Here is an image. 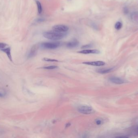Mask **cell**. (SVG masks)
<instances>
[{"mask_svg": "<svg viewBox=\"0 0 138 138\" xmlns=\"http://www.w3.org/2000/svg\"><path fill=\"white\" fill-rule=\"evenodd\" d=\"M7 46V45L6 44V43H0V50L5 48Z\"/></svg>", "mask_w": 138, "mask_h": 138, "instance_id": "ffe728a7", "label": "cell"}, {"mask_svg": "<svg viewBox=\"0 0 138 138\" xmlns=\"http://www.w3.org/2000/svg\"><path fill=\"white\" fill-rule=\"evenodd\" d=\"M132 18L135 22H138V13H134L132 14Z\"/></svg>", "mask_w": 138, "mask_h": 138, "instance_id": "5bb4252c", "label": "cell"}, {"mask_svg": "<svg viewBox=\"0 0 138 138\" xmlns=\"http://www.w3.org/2000/svg\"><path fill=\"white\" fill-rule=\"evenodd\" d=\"M79 42L76 39H73L66 44V47L69 48L76 47L78 46Z\"/></svg>", "mask_w": 138, "mask_h": 138, "instance_id": "8992f818", "label": "cell"}, {"mask_svg": "<svg viewBox=\"0 0 138 138\" xmlns=\"http://www.w3.org/2000/svg\"><path fill=\"white\" fill-rule=\"evenodd\" d=\"M78 53L83 54H99L100 53V51L97 50H85L78 52Z\"/></svg>", "mask_w": 138, "mask_h": 138, "instance_id": "9c48e42d", "label": "cell"}, {"mask_svg": "<svg viewBox=\"0 0 138 138\" xmlns=\"http://www.w3.org/2000/svg\"><path fill=\"white\" fill-rule=\"evenodd\" d=\"M2 52H4L6 54L7 56L8 57V58L12 62V58L11 54V48L9 47H6L5 48L2 49L0 50Z\"/></svg>", "mask_w": 138, "mask_h": 138, "instance_id": "30bf717a", "label": "cell"}, {"mask_svg": "<svg viewBox=\"0 0 138 138\" xmlns=\"http://www.w3.org/2000/svg\"><path fill=\"white\" fill-rule=\"evenodd\" d=\"M43 60H44V61H45L52 62H58L57 60L53 59L48 58H44Z\"/></svg>", "mask_w": 138, "mask_h": 138, "instance_id": "ac0fdd59", "label": "cell"}, {"mask_svg": "<svg viewBox=\"0 0 138 138\" xmlns=\"http://www.w3.org/2000/svg\"><path fill=\"white\" fill-rule=\"evenodd\" d=\"M43 21H44V20L42 18H39L37 20L38 22H43Z\"/></svg>", "mask_w": 138, "mask_h": 138, "instance_id": "44dd1931", "label": "cell"}, {"mask_svg": "<svg viewBox=\"0 0 138 138\" xmlns=\"http://www.w3.org/2000/svg\"><path fill=\"white\" fill-rule=\"evenodd\" d=\"M122 27V23L120 22H116V23L115 24V29L117 30H120L121 29Z\"/></svg>", "mask_w": 138, "mask_h": 138, "instance_id": "4fadbf2b", "label": "cell"}, {"mask_svg": "<svg viewBox=\"0 0 138 138\" xmlns=\"http://www.w3.org/2000/svg\"><path fill=\"white\" fill-rule=\"evenodd\" d=\"M95 122L97 125H101L103 123V121L102 119H97L95 120Z\"/></svg>", "mask_w": 138, "mask_h": 138, "instance_id": "9a60e30c", "label": "cell"}, {"mask_svg": "<svg viewBox=\"0 0 138 138\" xmlns=\"http://www.w3.org/2000/svg\"><path fill=\"white\" fill-rule=\"evenodd\" d=\"M57 68V67L56 66H50L44 67V69H54Z\"/></svg>", "mask_w": 138, "mask_h": 138, "instance_id": "d6986e66", "label": "cell"}, {"mask_svg": "<svg viewBox=\"0 0 138 138\" xmlns=\"http://www.w3.org/2000/svg\"><path fill=\"white\" fill-rule=\"evenodd\" d=\"M117 138H126V137H123V136H121V137H117Z\"/></svg>", "mask_w": 138, "mask_h": 138, "instance_id": "7402d4cb", "label": "cell"}, {"mask_svg": "<svg viewBox=\"0 0 138 138\" xmlns=\"http://www.w3.org/2000/svg\"><path fill=\"white\" fill-rule=\"evenodd\" d=\"M6 92L4 90L0 91V98H3L6 96Z\"/></svg>", "mask_w": 138, "mask_h": 138, "instance_id": "e0dca14e", "label": "cell"}, {"mask_svg": "<svg viewBox=\"0 0 138 138\" xmlns=\"http://www.w3.org/2000/svg\"><path fill=\"white\" fill-rule=\"evenodd\" d=\"M53 30L55 31L60 33H66L69 30L68 26L64 25H57L53 26Z\"/></svg>", "mask_w": 138, "mask_h": 138, "instance_id": "277c9868", "label": "cell"}, {"mask_svg": "<svg viewBox=\"0 0 138 138\" xmlns=\"http://www.w3.org/2000/svg\"><path fill=\"white\" fill-rule=\"evenodd\" d=\"M79 112L84 114H90L94 113V110L91 106L86 105H83L79 106L77 108Z\"/></svg>", "mask_w": 138, "mask_h": 138, "instance_id": "7a4b0ae2", "label": "cell"}, {"mask_svg": "<svg viewBox=\"0 0 138 138\" xmlns=\"http://www.w3.org/2000/svg\"><path fill=\"white\" fill-rule=\"evenodd\" d=\"M61 45V43L59 42H44L42 43L41 47L44 49H55L57 48Z\"/></svg>", "mask_w": 138, "mask_h": 138, "instance_id": "3957f363", "label": "cell"}, {"mask_svg": "<svg viewBox=\"0 0 138 138\" xmlns=\"http://www.w3.org/2000/svg\"><path fill=\"white\" fill-rule=\"evenodd\" d=\"M109 80L111 82L113 83L117 84H121L125 83L126 82L124 80H122L121 78L117 77H111Z\"/></svg>", "mask_w": 138, "mask_h": 138, "instance_id": "5b68a950", "label": "cell"}, {"mask_svg": "<svg viewBox=\"0 0 138 138\" xmlns=\"http://www.w3.org/2000/svg\"><path fill=\"white\" fill-rule=\"evenodd\" d=\"M114 69V67L107 69H99L97 70V72L101 74H106V73H109L111 72Z\"/></svg>", "mask_w": 138, "mask_h": 138, "instance_id": "8fae6325", "label": "cell"}, {"mask_svg": "<svg viewBox=\"0 0 138 138\" xmlns=\"http://www.w3.org/2000/svg\"><path fill=\"white\" fill-rule=\"evenodd\" d=\"M92 47V45L91 44H89L86 45L84 46H83L81 47V48L83 49H87L90 48Z\"/></svg>", "mask_w": 138, "mask_h": 138, "instance_id": "2e32d148", "label": "cell"}, {"mask_svg": "<svg viewBox=\"0 0 138 138\" xmlns=\"http://www.w3.org/2000/svg\"><path fill=\"white\" fill-rule=\"evenodd\" d=\"M35 1L36 3L37 6L38 11L39 14H41L42 12V11H43L41 4L40 2L39 1V0H36Z\"/></svg>", "mask_w": 138, "mask_h": 138, "instance_id": "7c38bea8", "label": "cell"}, {"mask_svg": "<svg viewBox=\"0 0 138 138\" xmlns=\"http://www.w3.org/2000/svg\"><path fill=\"white\" fill-rule=\"evenodd\" d=\"M137 132H138V130H137Z\"/></svg>", "mask_w": 138, "mask_h": 138, "instance_id": "603a6c76", "label": "cell"}, {"mask_svg": "<svg viewBox=\"0 0 138 138\" xmlns=\"http://www.w3.org/2000/svg\"><path fill=\"white\" fill-rule=\"evenodd\" d=\"M83 64L94 66H102L105 64V63L104 62L99 61L87 62H84L83 63Z\"/></svg>", "mask_w": 138, "mask_h": 138, "instance_id": "ba28073f", "label": "cell"}, {"mask_svg": "<svg viewBox=\"0 0 138 138\" xmlns=\"http://www.w3.org/2000/svg\"><path fill=\"white\" fill-rule=\"evenodd\" d=\"M38 49V47L37 45L33 46L29 52L28 54V58H30L35 56L37 52Z\"/></svg>", "mask_w": 138, "mask_h": 138, "instance_id": "52a82bcc", "label": "cell"}, {"mask_svg": "<svg viewBox=\"0 0 138 138\" xmlns=\"http://www.w3.org/2000/svg\"><path fill=\"white\" fill-rule=\"evenodd\" d=\"M66 35L65 33H60L54 30L53 31L46 32L43 33V36L44 38L52 40H61L66 37Z\"/></svg>", "mask_w": 138, "mask_h": 138, "instance_id": "6da1fadb", "label": "cell"}]
</instances>
